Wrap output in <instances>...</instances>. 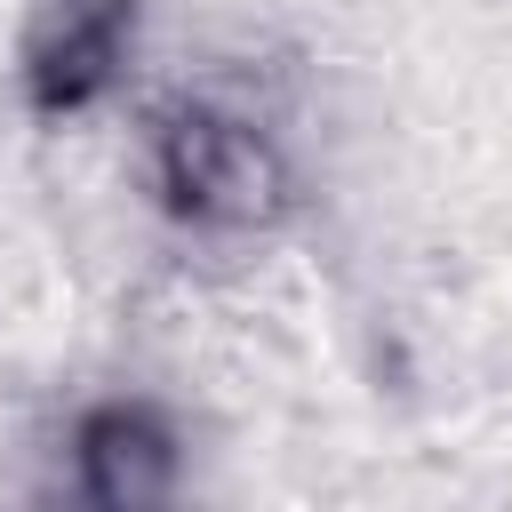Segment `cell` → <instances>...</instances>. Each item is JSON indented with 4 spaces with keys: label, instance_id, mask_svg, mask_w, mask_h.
<instances>
[{
    "label": "cell",
    "instance_id": "3",
    "mask_svg": "<svg viewBox=\"0 0 512 512\" xmlns=\"http://www.w3.org/2000/svg\"><path fill=\"white\" fill-rule=\"evenodd\" d=\"M176 488H184V440H176L168 408L120 392L72 424L80 512H176Z\"/></svg>",
    "mask_w": 512,
    "mask_h": 512
},
{
    "label": "cell",
    "instance_id": "1",
    "mask_svg": "<svg viewBox=\"0 0 512 512\" xmlns=\"http://www.w3.org/2000/svg\"><path fill=\"white\" fill-rule=\"evenodd\" d=\"M152 184L160 208L192 232H272L296 208V168L248 112L224 104H168L152 128Z\"/></svg>",
    "mask_w": 512,
    "mask_h": 512
},
{
    "label": "cell",
    "instance_id": "2",
    "mask_svg": "<svg viewBox=\"0 0 512 512\" xmlns=\"http://www.w3.org/2000/svg\"><path fill=\"white\" fill-rule=\"evenodd\" d=\"M144 0H32L16 32V80L40 120H72L112 96L128 48H136Z\"/></svg>",
    "mask_w": 512,
    "mask_h": 512
}]
</instances>
